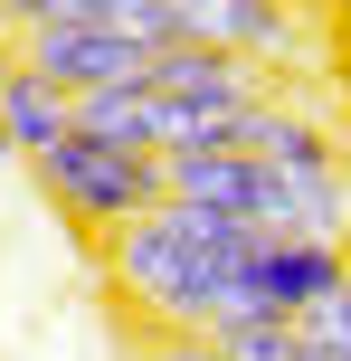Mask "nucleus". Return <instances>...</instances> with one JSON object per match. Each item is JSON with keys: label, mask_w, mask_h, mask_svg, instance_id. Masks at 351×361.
I'll use <instances>...</instances> for the list:
<instances>
[{"label": "nucleus", "mask_w": 351, "mask_h": 361, "mask_svg": "<svg viewBox=\"0 0 351 361\" xmlns=\"http://www.w3.org/2000/svg\"><path fill=\"white\" fill-rule=\"evenodd\" d=\"M76 133H95V143H114V152H152V162H162L171 143H190V114L162 105L152 86H105V95H76Z\"/></svg>", "instance_id": "423d86ee"}, {"label": "nucleus", "mask_w": 351, "mask_h": 361, "mask_svg": "<svg viewBox=\"0 0 351 361\" xmlns=\"http://www.w3.org/2000/svg\"><path fill=\"white\" fill-rule=\"evenodd\" d=\"M10 162H19V143H10V133H0V171H10Z\"/></svg>", "instance_id": "dca6fc26"}, {"label": "nucleus", "mask_w": 351, "mask_h": 361, "mask_svg": "<svg viewBox=\"0 0 351 361\" xmlns=\"http://www.w3.org/2000/svg\"><path fill=\"white\" fill-rule=\"evenodd\" d=\"M19 67L76 105V95H105V86H143L152 48H133V38L105 29V19H57V29H29V38H19Z\"/></svg>", "instance_id": "7ed1b4c3"}, {"label": "nucleus", "mask_w": 351, "mask_h": 361, "mask_svg": "<svg viewBox=\"0 0 351 361\" xmlns=\"http://www.w3.org/2000/svg\"><path fill=\"white\" fill-rule=\"evenodd\" d=\"M10 67H19V38H10V29H0V86H10Z\"/></svg>", "instance_id": "2eb2a0df"}, {"label": "nucleus", "mask_w": 351, "mask_h": 361, "mask_svg": "<svg viewBox=\"0 0 351 361\" xmlns=\"http://www.w3.org/2000/svg\"><path fill=\"white\" fill-rule=\"evenodd\" d=\"M247 152L295 180H314V190H333L342 162H333V133L314 124V114H285V105H247Z\"/></svg>", "instance_id": "6e6552de"}, {"label": "nucleus", "mask_w": 351, "mask_h": 361, "mask_svg": "<svg viewBox=\"0 0 351 361\" xmlns=\"http://www.w3.org/2000/svg\"><path fill=\"white\" fill-rule=\"evenodd\" d=\"M57 19H95V0H10V10H0V29L29 38V29H57Z\"/></svg>", "instance_id": "ddd939ff"}, {"label": "nucleus", "mask_w": 351, "mask_h": 361, "mask_svg": "<svg viewBox=\"0 0 351 361\" xmlns=\"http://www.w3.org/2000/svg\"><path fill=\"white\" fill-rule=\"evenodd\" d=\"M181 19H190L200 48H228V57H247V67L295 38V10H285V0H181Z\"/></svg>", "instance_id": "0eeeda50"}, {"label": "nucleus", "mask_w": 351, "mask_h": 361, "mask_svg": "<svg viewBox=\"0 0 351 361\" xmlns=\"http://www.w3.org/2000/svg\"><path fill=\"white\" fill-rule=\"evenodd\" d=\"M152 361H219V343H200V333H162Z\"/></svg>", "instance_id": "4468645a"}, {"label": "nucleus", "mask_w": 351, "mask_h": 361, "mask_svg": "<svg viewBox=\"0 0 351 361\" xmlns=\"http://www.w3.org/2000/svg\"><path fill=\"white\" fill-rule=\"evenodd\" d=\"M95 19L105 29H124L133 48H190V19H181V0H95Z\"/></svg>", "instance_id": "9d476101"}, {"label": "nucleus", "mask_w": 351, "mask_h": 361, "mask_svg": "<svg viewBox=\"0 0 351 361\" xmlns=\"http://www.w3.org/2000/svg\"><path fill=\"white\" fill-rule=\"evenodd\" d=\"M266 238L247 228V219L162 190L143 219H124V228L105 238V267H114L124 305L143 314L152 333H200V343H219L228 324L257 314L247 305V257Z\"/></svg>", "instance_id": "f257e3e1"}, {"label": "nucleus", "mask_w": 351, "mask_h": 361, "mask_svg": "<svg viewBox=\"0 0 351 361\" xmlns=\"http://www.w3.org/2000/svg\"><path fill=\"white\" fill-rule=\"evenodd\" d=\"M29 171L48 180V200L76 228H105V238L162 200V162H152V152H114V143H95V133H57Z\"/></svg>", "instance_id": "f03ea898"}, {"label": "nucleus", "mask_w": 351, "mask_h": 361, "mask_svg": "<svg viewBox=\"0 0 351 361\" xmlns=\"http://www.w3.org/2000/svg\"><path fill=\"white\" fill-rule=\"evenodd\" d=\"M0 133L19 143V162H38L57 133H76V105H67L57 86H38L29 67H10V86H0Z\"/></svg>", "instance_id": "1a4fd4ad"}, {"label": "nucleus", "mask_w": 351, "mask_h": 361, "mask_svg": "<svg viewBox=\"0 0 351 361\" xmlns=\"http://www.w3.org/2000/svg\"><path fill=\"white\" fill-rule=\"evenodd\" d=\"M295 343H304V361H351V276L323 286L314 305L295 314Z\"/></svg>", "instance_id": "9b49d317"}, {"label": "nucleus", "mask_w": 351, "mask_h": 361, "mask_svg": "<svg viewBox=\"0 0 351 361\" xmlns=\"http://www.w3.org/2000/svg\"><path fill=\"white\" fill-rule=\"evenodd\" d=\"M342 238H266L257 257H247V305L276 314V324H295L304 305H314L323 286H342Z\"/></svg>", "instance_id": "39448f33"}, {"label": "nucleus", "mask_w": 351, "mask_h": 361, "mask_svg": "<svg viewBox=\"0 0 351 361\" xmlns=\"http://www.w3.org/2000/svg\"><path fill=\"white\" fill-rule=\"evenodd\" d=\"M143 86L162 95V105H181L190 133H200L209 114H247V105H266V76L247 67V57H228V48H200V38H190V48H162V57L143 67Z\"/></svg>", "instance_id": "20e7f679"}, {"label": "nucleus", "mask_w": 351, "mask_h": 361, "mask_svg": "<svg viewBox=\"0 0 351 361\" xmlns=\"http://www.w3.org/2000/svg\"><path fill=\"white\" fill-rule=\"evenodd\" d=\"M219 361H304L295 324H276V314H247V324L219 333Z\"/></svg>", "instance_id": "f8f14e48"}]
</instances>
